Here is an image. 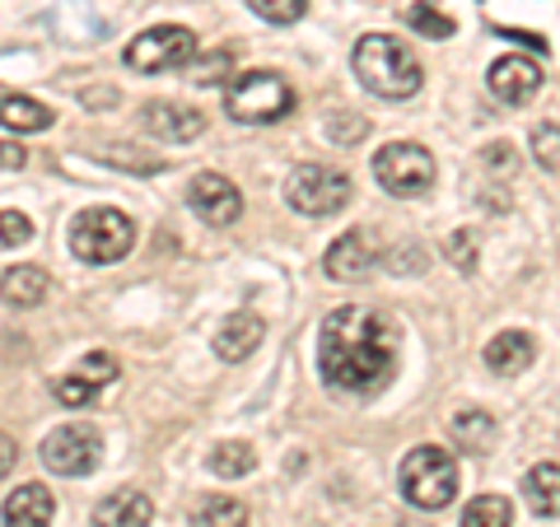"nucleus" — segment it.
Wrapping results in <instances>:
<instances>
[{
	"label": "nucleus",
	"mask_w": 560,
	"mask_h": 527,
	"mask_svg": "<svg viewBox=\"0 0 560 527\" xmlns=\"http://www.w3.org/2000/svg\"><path fill=\"white\" fill-rule=\"evenodd\" d=\"M285 201L308 220H327L350 201V178L327 164H300L285 178Z\"/></svg>",
	"instance_id": "nucleus-7"
},
{
	"label": "nucleus",
	"mask_w": 560,
	"mask_h": 527,
	"mask_svg": "<svg viewBox=\"0 0 560 527\" xmlns=\"http://www.w3.org/2000/svg\"><path fill=\"white\" fill-rule=\"evenodd\" d=\"M230 66H234L230 51H215L210 61H197V75H191V80H197V84H220V80H224L220 70H230Z\"/></svg>",
	"instance_id": "nucleus-34"
},
{
	"label": "nucleus",
	"mask_w": 560,
	"mask_h": 527,
	"mask_svg": "<svg viewBox=\"0 0 560 527\" xmlns=\"http://www.w3.org/2000/svg\"><path fill=\"white\" fill-rule=\"evenodd\" d=\"M80 374L90 378V383H98V388H103V383H113V378H117V360L108 355V350H98V355H84Z\"/></svg>",
	"instance_id": "nucleus-31"
},
{
	"label": "nucleus",
	"mask_w": 560,
	"mask_h": 527,
	"mask_svg": "<svg viewBox=\"0 0 560 527\" xmlns=\"http://www.w3.org/2000/svg\"><path fill=\"white\" fill-rule=\"evenodd\" d=\"M407 24L420 33V38H453V28H458L440 5H430V0H416L407 10Z\"/></svg>",
	"instance_id": "nucleus-25"
},
{
	"label": "nucleus",
	"mask_w": 560,
	"mask_h": 527,
	"mask_svg": "<svg viewBox=\"0 0 560 527\" xmlns=\"http://www.w3.org/2000/svg\"><path fill=\"white\" fill-rule=\"evenodd\" d=\"M224 108L243 127H271V121L290 117L294 90L276 70H234L230 90H224Z\"/></svg>",
	"instance_id": "nucleus-4"
},
{
	"label": "nucleus",
	"mask_w": 560,
	"mask_h": 527,
	"mask_svg": "<svg viewBox=\"0 0 560 527\" xmlns=\"http://www.w3.org/2000/svg\"><path fill=\"white\" fill-rule=\"evenodd\" d=\"M261 337H267V327H261L257 313H230V318L220 323V331H215V355L238 364L261 346Z\"/></svg>",
	"instance_id": "nucleus-14"
},
{
	"label": "nucleus",
	"mask_w": 560,
	"mask_h": 527,
	"mask_svg": "<svg viewBox=\"0 0 560 527\" xmlns=\"http://www.w3.org/2000/svg\"><path fill=\"white\" fill-rule=\"evenodd\" d=\"M397 490L416 508H448L458 500V458L434 444L411 448L397 467Z\"/></svg>",
	"instance_id": "nucleus-3"
},
{
	"label": "nucleus",
	"mask_w": 560,
	"mask_h": 527,
	"mask_svg": "<svg viewBox=\"0 0 560 527\" xmlns=\"http://www.w3.org/2000/svg\"><path fill=\"white\" fill-rule=\"evenodd\" d=\"M136 75H164V70H183L197 61V33L183 28V24H160V28H145L140 38L127 43L121 51Z\"/></svg>",
	"instance_id": "nucleus-6"
},
{
	"label": "nucleus",
	"mask_w": 560,
	"mask_h": 527,
	"mask_svg": "<svg viewBox=\"0 0 560 527\" xmlns=\"http://www.w3.org/2000/svg\"><path fill=\"white\" fill-rule=\"evenodd\" d=\"M28 164V154L14 145V140H0V173H14V168H24Z\"/></svg>",
	"instance_id": "nucleus-35"
},
{
	"label": "nucleus",
	"mask_w": 560,
	"mask_h": 527,
	"mask_svg": "<svg viewBox=\"0 0 560 527\" xmlns=\"http://www.w3.org/2000/svg\"><path fill=\"white\" fill-rule=\"evenodd\" d=\"M374 178L383 183V191L393 197H420L434 183V154L416 140H393L374 154Z\"/></svg>",
	"instance_id": "nucleus-8"
},
{
	"label": "nucleus",
	"mask_w": 560,
	"mask_h": 527,
	"mask_svg": "<svg viewBox=\"0 0 560 527\" xmlns=\"http://www.w3.org/2000/svg\"><path fill=\"white\" fill-rule=\"evenodd\" d=\"M248 10L267 24H300L308 14V0H248Z\"/></svg>",
	"instance_id": "nucleus-26"
},
{
	"label": "nucleus",
	"mask_w": 560,
	"mask_h": 527,
	"mask_svg": "<svg viewBox=\"0 0 560 527\" xmlns=\"http://www.w3.org/2000/svg\"><path fill=\"white\" fill-rule=\"evenodd\" d=\"M131 243H136V224L117 206L80 210L75 224H70V253L90 261V267H113V261L131 253Z\"/></svg>",
	"instance_id": "nucleus-5"
},
{
	"label": "nucleus",
	"mask_w": 560,
	"mask_h": 527,
	"mask_svg": "<svg viewBox=\"0 0 560 527\" xmlns=\"http://www.w3.org/2000/svg\"><path fill=\"white\" fill-rule=\"evenodd\" d=\"M327 136L337 140V145H355V140L370 136V121L355 117V113H331L327 117Z\"/></svg>",
	"instance_id": "nucleus-27"
},
{
	"label": "nucleus",
	"mask_w": 560,
	"mask_h": 527,
	"mask_svg": "<svg viewBox=\"0 0 560 527\" xmlns=\"http://www.w3.org/2000/svg\"><path fill=\"white\" fill-rule=\"evenodd\" d=\"M523 500L537 518H560V467L556 462H537L523 477Z\"/></svg>",
	"instance_id": "nucleus-20"
},
{
	"label": "nucleus",
	"mask_w": 560,
	"mask_h": 527,
	"mask_svg": "<svg viewBox=\"0 0 560 527\" xmlns=\"http://www.w3.org/2000/svg\"><path fill=\"white\" fill-rule=\"evenodd\" d=\"M448 257H453V267H458V271H471V267H477V238H471L467 230H458L448 238Z\"/></svg>",
	"instance_id": "nucleus-32"
},
{
	"label": "nucleus",
	"mask_w": 560,
	"mask_h": 527,
	"mask_svg": "<svg viewBox=\"0 0 560 527\" xmlns=\"http://www.w3.org/2000/svg\"><path fill=\"white\" fill-rule=\"evenodd\" d=\"M397 368V327L383 308L346 304L318 327V374L327 388L370 397Z\"/></svg>",
	"instance_id": "nucleus-1"
},
{
	"label": "nucleus",
	"mask_w": 560,
	"mask_h": 527,
	"mask_svg": "<svg viewBox=\"0 0 560 527\" xmlns=\"http://www.w3.org/2000/svg\"><path fill=\"white\" fill-rule=\"evenodd\" d=\"M150 518H154V504L140 490H113L94 508V527H150Z\"/></svg>",
	"instance_id": "nucleus-16"
},
{
	"label": "nucleus",
	"mask_w": 560,
	"mask_h": 527,
	"mask_svg": "<svg viewBox=\"0 0 560 527\" xmlns=\"http://www.w3.org/2000/svg\"><path fill=\"white\" fill-rule=\"evenodd\" d=\"M323 271L331 276V280H341V285H355V280H364L374 271V253H370V238L364 234H341L331 248L323 253Z\"/></svg>",
	"instance_id": "nucleus-12"
},
{
	"label": "nucleus",
	"mask_w": 560,
	"mask_h": 527,
	"mask_svg": "<svg viewBox=\"0 0 560 527\" xmlns=\"http://www.w3.org/2000/svg\"><path fill=\"white\" fill-rule=\"evenodd\" d=\"M57 113L43 108L38 98H24V94H0V127L14 131V136H33V131H47Z\"/></svg>",
	"instance_id": "nucleus-19"
},
{
	"label": "nucleus",
	"mask_w": 560,
	"mask_h": 527,
	"mask_svg": "<svg viewBox=\"0 0 560 527\" xmlns=\"http://www.w3.org/2000/svg\"><path fill=\"white\" fill-rule=\"evenodd\" d=\"M215 477H224V481H238V477H248V471L257 467V453L248 448V444H215L210 448V462H206Z\"/></svg>",
	"instance_id": "nucleus-22"
},
{
	"label": "nucleus",
	"mask_w": 560,
	"mask_h": 527,
	"mask_svg": "<svg viewBox=\"0 0 560 527\" xmlns=\"http://www.w3.org/2000/svg\"><path fill=\"white\" fill-rule=\"evenodd\" d=\"M187 206L197 210L206 224L224 230V224H234L243 215V191L224 178V173H197L187 187Z\"/></svg>",
	"instance_id": "nucleus-10"
},
{
	"label": "nucleus",
	"mask_w": 560,
	"mask_h": 527,
	"mask_svg": "<svg viewBox=\"0 0 560 527\" xmlns=\"http://www.w3.org/2000/svg\"><path fill=\"white\" fill-rule=\"evenodd\" d=\"M537 360V346L528 331H500V337H490L486 346V364L495 368V374H523Z\"/></svg>",
	"instance_id": "nucleus-18"
},
{
	"label": "nucleus",
	"mask_w": 560,
	"mask_h": 527,
	"mask_svg": "<svg viewBox=\"0 0 560 527\" xmlns=\"http://www.w3.org/2000/svg\"><path fill=\"white\" fill-rule=\"evenodd\" d=\"M51 518H57V500L38 481H24L5 500V527H51Z\"/></svg>",
	"instance_id": "nucleus-15"
},
{
	"label": "nucleus",
	"mask_w": 560,
	"mask_h": 527,
	"mask_svg": "<svg viewBox=\"0 0 560 527\" xmlns=\"http://www.w3.org/2000/svg\"><path fill=\"white\" fill-rule=\"evenodd\" d=\"M51 290V276L43 267H10L0 276V298H5L10 308H38Z\"/></svg>",
	"instance_id": "nucleus-17"
},
{
	"label": "nucleus",
	"mask_w": 560,
	"mask_h": 527,
	"mask_svg": "<svg viewBox=\"0 0 560 527\" xmlns=\"http://www.w3.org/2000/svg\"><path fill=\"white\" fill-rule=\"evenodd\" d=\"M514 523V504L504 495H481L467 504L463 514V527H510Z\"/></svg>",
	"instance_id": "nucleus-23"
},
{
	"label": "nucleus",
	"mask_w": 560,
	"mask_h": 527,
	"mask_svg": "<svg viewBox=\"0 0 560 527\" xmlns=\"http://www.w3.org/2000/svg\"><path fill=\"white\" fill-rule=\"evenodd\" d=\"M145 131L160 136V140H173V145H183V140H197L206 131V117L197 108H187V103H150L145 108Z\"/></svg>",
	"instance_id": "nucleus-13"
},
{
	"label": "nucleus",
	"mask_w": 560,
	"mask_h": 527,
	"mask_svg": "<svg viewBox=\"0 0 560 527\" xmlns=\"http://www.w3.org/2000/svg\"><path fill=\"white\" fill-rule=\"evenodd\" d=\"M486 168L490 173H504V178L518 168V154H514L510 140H495V145H486Z\"/></svg>",
	"instance_id": "nucleus-33"
},
{
	"label": "nucleus",
	"mask_w": 560,
	"mask_h": 527,
	"mask_svg": "<svg viewBox=\"0 0 560 527\" xmlns=\"http://www.w3.org/2000/svg\"><path fill=\"white\" fill-rule=\"evenodd\" d=\"M14 458H20V448H14V438L10 434H0V481L14 471Z\"/></svg>",
	"instance_id": "nucleus-36"
},
{
	"label": "nucleus",
	"mask_w": 560,
	"mask_h": 527,
	"mask_svg": "<svg viewBox=\"0 0 560 527\" xmlns=\"http://www.w3.org/2000/svg\"><path fill=\"white\" fill-rule=\"evenodd\" d=\"M350 66H355L364 90L378 98H411V94H420V84H425V70H420L416 51L407 43L388 38V33H364L355 43Z\"/></svg>",
	"instance_id": "nucleus-2"
},
{
	"label": "nucleus",
	"mask_w": 560,
	"mask_h": 527,
	"mask_svg": "<svg viewBox=\"0 0 560 527\" xmlns=\"http://www.w3.org/2000/svg\"><path fill=\"white\" fill-rule=\"evenodd\" d=\"M541 90V66L533 57H500L490 66V94L510 108H523Z\"/></svg>",
	"instance_id": "nucleus-11"
},
{
	"label": "nucleus",
	"mask_w": 560,
	"mask_h": 527,
	"mask_svg": "<svg viewBox=\"0 0 560 527\" xmlns=\"http://www.w3.org/2000/svg\"><path fill=\"white\" fill-rule=\"evenodd\" d=\"M533 154H537V164L556 173L560 168V127H537L533 131Z\"/></svg>",
	"instance_id": "nucleus-29"
},
{
	"label": "nucleus",
	"mask_w": 560,
	"mask_h": 527,
	"mask_svg": "<svg viewBox=\"0 0 560 527\" xmlns=\"http://www.w3.org/2000/svg\"><path fill=\"white\" fill-rule=\"evenodd\" d=\"M84 103H90V108H94V103H98V108H108V103H117V94L113 90H84Z\"/></svg>",
	"instance_id": "nucleus-37"
},
{
	"label": "nucleus",
	"mask_w": 560,
	"mask_h": 527,
	"mask_svg": "<svg viewBox=\"0 0 560 527\" xmlns=\"http://www.w3.org/2000/svg\"><path fill=\"white\" fill-rule=\"evenodd\" d=\"M98 448L103 438L94 425H61L43 438V467L57 477H90L98 467Z\"/></svg>",
	"instance_id": "nucleus-9"
},
{
	"label": "nucleus",
	"mask_w": 560,
	"mask_h": 527,
	"mask_svg": "<svg viewBox=\"0 0 560 527\" xmlns=\"http://www.w3.org/2000/svg\"><path fill=\"white\" fill-rule=\"evenodd\" d=\"M187 527H248V508L230 495H206L197 508H191Z\"/></svg>",
	"instance_id": "nucleus-21"
},
{
	"label": "nucleus",
	"mask_w": 560,
	"mask_h": 527,
	"mask_svg": "<svg viewBox=\"0 0 560 527\" xmlns=\"http://www.w3.org/2000/svg\"><path fill=\"white\" fill-rule=\"evenodd\" d=\"M98 397V383H90L84 374H70V378H61L57 383V401H66V407H90V401Z\"/></svg>",
	"instance_id": "nucleus-28"
},
{
	"label": "nucleus",
	"mask_w": 560,
	"mask_h": 527,
	"mask_svg": "<svg viewBox=\"0 0 560 527\" xmlns=\"http://www.w3.org/2000/svg\"><path fill=\"white\" fill-rule=\"evenodd\" d=\"M453 434H458L471 453H486L490 438H495V420L486 411H463V415H453Z\"/></svg>",
	"instance_id": "nucleus-24"
},
{
	"label": "nucleus",
	"mask_w": 560,
	"mask_h": 527,
	"mask_svg": "<svg viewBox=\"0 0 560 527\" xmlns=\"http://www.w3.org/2000/svg\"><path fill=\"white\" fill-rule=\"evenodd\" d=\"M28 238H33V220L20 215V210H5V215H0V243L20 248V243H28Z\"/></svg>",
	"instance_id": "nucleus-30"
}]
</instances>
